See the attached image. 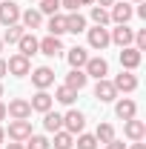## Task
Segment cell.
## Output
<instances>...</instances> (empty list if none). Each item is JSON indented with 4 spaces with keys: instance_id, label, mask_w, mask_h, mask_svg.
Returning a JSON list of instances; mask_svg holds the SVG:
<instances>
[{
    "instance_id": "f6af8a7d",
    "label": "cell",
    "mask_w": 146,
    "mask_h": 149,
    "mask_svg": "<svg viewBox=\"0 0 146 149\" xmlns=\"http://www.w3.org/2000/svg\"><path fill=\"white\" fill-rule=\"evenodd\" d=\"M0 97H3V83H0Z\"/></svg>"
},
{
    "instance_id": "9a60e30c",
    "label": "cell",
    "mask_w": 146,
    "mask_h": 149,
    "mask_svg": "<svg viewBox=\"0 0 146 149\" xmlns=\"http://www.w3.org/2000/svg\"><path fill=\"white\" fill-rule=\"evenodd\" d=\"M29 106H32V112H49L52 106H55V97L46 92V89H37L35 95H32V100H29Z\"/></svg>"
},
{
    "instance_id": "8992f818",
    "label": "cell",
    "mask_w": 146,
    "mask_h": 149,
    "mask_svg": "<svg viewBox=\"0 0 146 149\" xmlns=\"http://www.w3.org/2000/svg\"><path fill=\"white\" fill-rule=\"evenodd\" d=\"M112 86L117 89V95H132L138 89V74L135 72H126V69H120V74H115V80H112Z\"/></svg>"
},
{
    "instance_id": "6da1fadb",
    "label": "cell",
    "mask_w": 146,
    "mask_h": 149,
    "mask_svg": "<svg viewBox=\"0 0 146 149\" xmlns=\"http://www.w3.org/2000/svg\"><path fill=\"white\" fill-rule=\"evenodd\" d=\"M135 17V9H132V3H126V0H115L109 9V20L115 23V26H126L129 20Z\"/></svg>"
},
{
    "instance_id": "f1b7e54d",
    "label": "cell",
    "mask_w": 146,
    "mask_h": 149,
    "mask_svg": "<svg viewBox=\"0 0 146 149\" xmlns=\"http://www.w3.org/2000/svg\"><path fill=\"white\" fill-rule=\"evenodd\" d=\"M89 17H92L95 26H109V23H112V20H109V9H100V6H92Z\"/></svg>"
},
{
    "instance_id": "4fadbf2b",
    "label": "cell",
    "mask_w": 146,
    "mask_h": 149,
    "mask_svg": "<svg viewBox=\"0 0 146 149\" xmlns=\"http://www.w3.org/2000/svg\"><path fill=\"white\" fill-rule=\"evenodd\" d=\"M95 97H97L100 103H112V100H117L120 95H117V89L112 86L109 77H103V80H97V83H95Z\"/></svg>"
},
{
    "instance_id": "5bb4252c",
    "label": "cell",
    "mask_w": 146,
    "mask_h": 149,
    "mask_svg": "<svg viewBox=\"0 0 146 149\" xmlns=\"http://www.w3.org/2000/svg\"><path fill=\"white\" fill-rule=\"evenodd\" d=\"M115 115L120 120H132V118H138V103L132 97H117L115 100Z\"/></svg>"
},
{
    "instance_id": "9c48e42d",
    "label": "cell",
    "mask_w": 146,
    "mask_h": 149,
    "mask_svg": "<svg viewBox=\"0 0 146 149\" xmlns=\"http://www.w3.org/2000/svg\"><path fill=\"white\" fill-rule=\"evenodd\" d=\"M6 135H9V141H17V143H23L29 135H35V132H32V120H9V129H6Z\"/></svg>"
},
{
    "instance_id": "d4e9b609",
    "label": "cell",
    "mask_w": 146,
    "mask_h": 149,
    "mask_svg": "<svg viewBox=\"0 0 146 149\" xmlns=\"http://www.w3.org/2000/svg\"><path fill=\"white\" fill-rule=\"evenodd\" d=\"M55 149H74V135H69L66 129L55 132V141H49Z\"/></svg>"
},
{
    "instance_id": "836d02e7",
    "label": "cell",
    "mask_w": 146,
    "mask_h": 149,
    "mask_svg": "<svg viewBox=\"0 0 146 149\" xmlns=\"http://www.w3.org/2000/svg\"><path fill=\"white\" fill-rule=\"evenodd\" d=\"M103 146H106V149H126V143L115 138V141H109V143H103Z\"/></svg>"
},
{
    "instance_id": "484cf974",
    "label": "cell",
    "mask_w": 146,
    "mask_h": 149,
    "mask_svg": "<svg viewBox=\"0 0 146 149\" xmlns=\"http://www.w3.org/2000/svg\"><path fill=\"white\" fill-rule=\"evenodd\" d=\"M55 100L63 103V106H72L74 100H77V92L69 89V86H57V89H55Z\"/></svg>"
},
{
    "instance_id": "1f68e13d",
    "label": "cell",
    "mask_w": 146,
    "mask_h": 149,
    "mask_svg": "<svg viewBox=\"0 0 146 149\" xmlns=\"http://www.w3.org/2000/svg\"><path fill=\"white\" fill-rule=\"evenodd\" d=\"M37 3H40V6H37L40 15H49V17H52V15L60 12V0H37Z\"/></svg>"
},
{
    "instance_id": "8d00e7d4",
    "label": "cell",
    "mask_w": 146,
    "mask_h": 149,
    "mask_svg": "<svg viewBox=\"0 0 146 149\" xmlns=\"http://www.w3.org/2000/svg\"><path fill=\"white\" fill-rule=\"evenodd\" d=\"M126 149H146V143H143V141H132Z\"/></svg>"
},
{
    "instance_id": "4dcf8cb0",
    "label": "cell",
    "mask_w": 146,
    "mask_h": 149,
    "mask_svg": "<svg viewBox=\"0 0 146 149\" xmlns=\"http://www.w3.org/2000/svg\"><path fill=\"white\" fill-rule=\"evenodd\" d=\"M23 143H26V149H52V143H49L46 135H29Z\"/></svg>"
},
{
    "instance_id": "52a82bcc",
    "label": "cell",
    "mask_w": 146,
    "mask_h": 149,
    "mask_svg": "<svg viewBox=\"0 0 146 149\" xmlns=\"http://www.w3.org/2000/svg\"><path fill=\"white\" fill-rule=\"evenodd\" d=\"M37 52L40 55H46V57H57V55H63L66 49H63V40L55 35H46L43 40H37Z\"/></svg>"
},
{
    "instance_id": "f35d334b",
    "label": "cell",
    "mask_w": 146,
    "mask_h": 149,
    "mask_svg": "<svg viewBox=\"0 0 146 149\" xmlns=\"http://www.w3.org/2000/svg\"><path fill=\"white\" fill-rule=\"evenodd\" d=\"M6 74H9V72H6V60H3V57H0V80H3V77H6Z\"/></svg>"
},
{
    "instance_id": "ffe728a7",
    "label": "cell",
    "mask_w": 146,
    "mask_h": 149,
    "mask_svg": "<svg viewBox=\"0 0 146 149\" xmlns=\"http://www.w3.org/2000/svg\"><path fill=\"white\" fill-rule=\"evenodd\" d=\"M86 83H89L86 72H83V69H72V72L66 74V83H63V86H69V89H74V92H80V89H86Z\"/></svg>"
},
{
    "instance_id": "4316f807",
    "label": "cell",
    "mask_w": 146,
    "mask_h": 149,
    "mask_svg": "<svg viewBox=\"0 0 146 149\" xmlns=\"http://www.w3.org/2000/svg\"><path fill=\"white\" fill-rule=\"evenodd\" d=\"M23 35H26V29H23L20 23H12V26H6V32H3L0 40H3V43H17Z\"/></svg>"
},
{
    "instance_id": "e575fe53",
    "label": "cell",
    "mask_w": 146,
    "mask_h": 149,
    "mask_svg": "<svg viewBox=\"0 0 146 149\" xmlns=\"http://www.w3.org/2000/svg\"><path fill=\"white\" fill-rule=\"evenodd\" d=\"M135 15H138V17H143V20H146V3H138V9H135Z\"/></svg>"
},
{
    "instance_id": "74e56055",
    "label": "cell",
    "mask_w": 146,
    "mask_h": 149,
    "mask_svg": "<svg viewBox=\"0 0 146 149\" xmlns=\"http://www.w3.org/2000/svg\"><path fill=\"white\" fill-rule=\"evenodd\" d=\"M3 149H26V143H17V141H12V143H6Z\"/></svg>"
},
{
    "instance_id": "2e32d148",
    "label": "cell",
    "mask_w": 146,
    "mask_h": 149,
    "mask_svg": "<svg viewBox=\"0 0 146 149\" xmlns=\"http://www.w3.org/2000/svg\"><path fill=\"white\" fill-rule=\"evenodd\" d=\"M132 37H135V29H129V23L126 26H115V29H109V40L115 43V46H132Z\"/></svg>"
},
{
    "instance_id": "44dd1931",
    "label": "cell",
    "mask_w": 146,
    "mask_h": 149,
    "mask_svg": "<svg viewBox=\"0 0 146 149\" xmlns=\"http://www.w3.org/2000/svg\"><path fill=\"white\" fill-rule=\"evenodd\" d=\"M43 129L49 132V135H55V132H60L63 129V115L60 112H43Z\"/></svg>"
},
{
    "instance_id": "cb8c5ba5",
    "label": "cell",
    "mask_w": 146,
    "mask_h": 149,
    "mask_svg": "<svg viewBox=\"0 0 146 149\" xmlns=\"http://www.w3.org/2000/svg\"><path fill=\"white\" fill-rule=\"evenodd\" d=\"M46 29H49V35H55V37H63L66 35V15H52L49 17V23H46Z\"/></svg>"
},
{
    "instance_id": "30bf717a",
    "label": "cell",
    "mask_w": 146,
    "mask_h": 149,
    "mask_svg": "<svg viewBox=\"0 0 146 149\" xmlns=\"http://www.w3.org/2000/svg\"><path fill=\"white\" fill-rule=\"evenodd\" d=\"M83 72H86V77L103 80V77L109 74V63H106V57H89L86 66H83Z\"/></svg>"
},
{
    "instance_id": "7c38bea8",
    "label": "cell",
    "mask_w": 146,
    "mask_h": 149,
    "mask_svg": "<svg viewBox=\"0 0 146 149\" xmlns=\"http://www.w3.org/2000/svg\"><path fill=\"white\" fill-rule=\"evenodd\" d=\"M20 12H23V9H20L15 0H3V3H0V23H3V26L20 23Z\"/></svg>"
},
{
    "instance_id": "7a4b0ae2",
    "label": "cell",
    "mask_w": 146,
    "mask_h": 149,
    "mask_svg": "<svg viewBox=\"0 0 146 149\" xmlns=\"http://www.w3.org/2000/svg\"><path fill=\"white\" fill-rule=\"evenodd\" d=\"M6 118H12V120H29V118H32L29 100H26V97H12V100L6 103Z\"/></svg>"
},
{
    "instance_id": "f546056e",
    "label": "cell",
    "mask_w": 146,
    "mask_h": 149,
    "mask_svg": "<svg viewBox=\"0 0 146 149\" xmlns=\"http://www.w3.org/2000/svg\"><path fill=\"white\" fill-rule=\"evenodd\" d=\"M74 146L77 149H97V138L89 135V132H80V135H74Z\"/></svg>"
},
{
    "instance_id": "ba28073f",
    "label": "cell",
    "mask_w": 146,
    "mask_h": 149,
    "mask_svg": "<svg viewBox=\"0 0 146 149\" xmlns=\"http://www.w3.org/2000/svg\"><path fill=\"white\" fill-rule=\"evenodd\" d=\"M32 86L35 89H49L52 83H55V69L52 66H37V69H32Z\"/></svg>"
},
{
    "instance_id": "d590c367",
    "label": "cell",
    "mask_w": 146,
    "mask_h": 149,
    "mask_svg": "<svg viewBox=\"0 0 146 149\" xmlns=\"http://www.w3.org/2000/svg\"><path fill=\"white\" fill-rule=\"evenodd\" d=\"M112 3L115 0H95V6H100V9H112Z\"/></svg>"
},
{
    "instance_id": "8fae6325",
    "label": "cell",
    "mask_w": 146,
    "mask_h": 149,
    "mask_svg": "<svg viewBox=\"0 0 146 149\" xmlns=\"http://www.w3.org/2000/svg\"><path fill=\"white\" fill-rule=\"evenodd\" d=\"M140 60H143V52H138L135 46H123V49H120V69L135 72V69L140 66Z\"/></svg>"
},
{
    "instance_id": "83f0119b",
    "label": "cell",
    "mask_w": 146,
    "mask_h": 149,
    "mask_svg": "<svg viewBox=\"0 0 146 149\" xmlns=\"http://www.w3.org/2000/svg\"><path fill=\"white\" fill-rule=\"evenodd\" d=\"M92 135L97 138V143H109V141H115V126L112 123H97V129Z\"/></svg>"
},
{
    "instance_id": "ac0fdd59",
    "label": "cell",
    "mask_w": 146,
    "mask_h": 149,
    "mask_svg": "<svg viewBox=\"0 0 146 149\" xmlns=\"http://www.w3.org/2000/svg\"><path fill=\"white\" fill-rule=\"evenodd\" d=\"M123 135H126L129 141H143V138H146V123L138 120V118L123 120Z\"/></svg>"
},
{
    "instance_id": "e0dca14e",
    "label": "cell",
    "mask_w": 146,
    "mask_h": 149,
    "mask_svg": "<svg viewBox=\"0 0 146 149\" xmlns=\"http://www.w3.org/2000/svg\"><path fill=\"white\" fill-rule=\"evenodd\" d=\"M20 26H23L26 32H35V29L43 26V15H40L37 9H23V12H20Z\"/></svg>"
},
{
    "instance_id": "60d3db41",
    "label": "cell",
    "mask_w": 146,
    "mask_h": 149,
    "mask_svg": "<svg viewBox=\"0 0 146 149\" xmlns=\"http://www.w3.org/2000/svg\"><path fill=\"white\" fill-rule=\"evenodd\" d=\"M3 141H6V129L0 126V146H3Z\"/></svg>"
},
{
    "instance_id": "ee69618b",
    "label": "cell",
    "mask_w": 146,
    "mask_h": 149,
    "mask_svg": "<svg viewBox=\"0 0 146 149\" xmlns=\"http://www.w3.org/2000/svg\"><path fill=\"white\" fill-rule=\"evenodd\" d=\"M132 3H146V0H132Z\"/></svg>"
},
{
    "instance_id": "7402d4cb",
    "label": "cell",
    "mask_w": 146,
    "mask_h": 149,
    "mask_svg": "<svg viewBox=\"0 0 146 149\" xmlns=\"http://www.w3.org/2000/svg\"><path fill=\"white\" fill-rule=\"evenodd\" d=\"M17 49H20V55H23V57L32 60V55H37V37L32 35V32H26V35L17 40Z\"/></svg>"
},
{
    "instance_id": "7bdbcfd3",
    "label": "cell",
    "mask_w": 146,
    "mask_h": 149,
    "mask_svg": "<svg viewBox=\"0 0 146 149\" xmlns=\"http://www.w3.org/2000/svg\"><path fill=\"white\" fill-rule=\"evenodd\" d=\"M3 46H6V43H3V40H0V55H3Z\"/></svg>"
},
{
    "instance_id": "d6986e66",
    "label": "cell",
    "mask_w": 146,
    "mask_h": 149,
    "mask_svg": "<svg viewBox=\"0 0 146 149\" xmlns=\"http://www.w3.org/2000/svg\"><path fill=\"white\" fill-rule=\"evenodd\" d=\"M89 57H92V55L83 49V46H72V49H66V60H69V66H72V69H83Z\"/></svg>"
},
{
    "instance_id": "3957f363",
    "label": "cell",
    "mask_w": 146,
    "mask_h": 149,
    "mask_svg": "<svg viewBox=\"0 0 146 149\" xmlns=\"http://www.w3.org/2000/svg\"><path fill=\"white\" fill-rule=\"evenodd\" d=\"M6 72L15 74V77H26V74L32 72V60L23 57L20 52H15V55H9V60H6Z\"/></svg>"
},
{
    "instance_id": "277c9868",
    "label": "cell",
    "mask_w": 146,
    "mask_h": 149,
    "mask_svg": "<svg viewBox=\"0 0 146 149\" xmlns=\"http://www.w3.org/2000/svg\"><path fill=\"white\" fill-rule=\"evenodd\" d=\"M86 40H89V46L95 49V52H103V49L112 43L106 26H92V29H86Z\"/></svg>"
},
{
    "instance_id": "b9f144b4",
    "label": "cell",
    "mask_w": 146,
    "mask_h": 149,
    "mask_svg": "<svg viewBox=\"0 0 146 149\" xmlns=\"http://www.w3.org/2000/svg\"><path fill=\"white\" fill-rule=\"evenodd\" d=\"M92 3H95V0H80V6H92Z\"/></svg>"
},
{
    "instance_id": "d6a6232c",
    "label": "cell",
    "mask_w": 146,
    "mask_h": 149,
    "mask_svg": "<svg viewBox=\"0 0 146 149\" xmlns=\"http://www.w3.org/2000/svg\"><path fill=\"white\" fill-rule=\"evenodd\" d=\"M60 9H66V12H77V9H80V0H60Z\"/></svg>"
},
{
    "instance_id": "bcb514c9",
    "label": "cell",
    "mask_w": 146,
    "mask_h": 149,
    "mask_svg": "<svg viewBox=\"0 0 146 149\" xmlns=\"http://www.w3.org/2000/svg\"><path fill=\"white\" fill-rule=\"evenodd\" d=\"M32 3H35V0H32Z\"/></svg>"
},
{
    "instance_id": "5b68a950",
    "label": "cell",
    "mask_w": 146,
    "mask_h": 149,
    "mask_svg": "<svg viewBox=\"0 0 146 149\" xmlns=\"http://www.w3.org/2000/svg\"><path fill=\"white\" fill-rule=\"evenodd\" d=\"M63 129L69 132V135H80V132L86 129V115L80 109H69L63 115Z\"/></svg>"
},
{
    "instance_id": "ab89813d",
    "label": "cell",
    "mask_w": 146,
    "mask_h": 149,
    "mask_svg": "<svg viewBox=\"0 0 146 149\" xmlns=\"http://www.w3.org/2000/svg\"><path fill=\"white\" fill-rule=\"evenodd\" d=\"M0 120H6V103L0 100Z\"/></svg>"
},
{
    "instance_id": "603a6c76",
    "label": "cell",
    "mask_w": 146,
    "mask_h": 149,
    "mask_svg": "<svg viewBox=\"0 0 146 149\" xmlns=\"http://www.w3.org/2000/svg\"><path fill=\"white\" fill-rule=\"evenodd\" d=\"M66 32H72V35L86 32V17H83L80 12H69V15H66Z\"/></svg>"
}]
</instances>
